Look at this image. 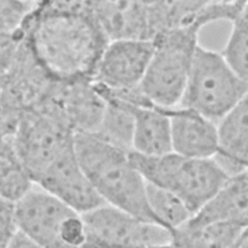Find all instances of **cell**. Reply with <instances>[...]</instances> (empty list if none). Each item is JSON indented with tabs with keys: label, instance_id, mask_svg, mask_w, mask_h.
Masks as SVG:
<instances>
[{
	"label": "cell",
	"instance_id": "6da1fadb",
	"mask_svg": "<svg viewBox=\"0 0 248 248\" xmlns=\"http://www.w3.org/2000/svg\"><path fill=\"white\" fill-rule=\"evenodd\" d=\"M22 32L39 63L57 81L93 80L109 43L90 1H38Z\"/></svg>",
	"mask_w": 248,
	"mask_h": 248
},
{
	"label": "cell",
	"instance_id": "7a4b0ae2",
	"mask_svg": "<svg viewBox=\"0 0 248 248\" xmlns=\"http://www.w3.org/2000/svg\"><path fill=\"white\" fill-rule=\"evenodd\" d=\"M74 147L84 173L106 204L159 225L148 205L146 182L133 166L130 152L94 134H75Z\"/></svg>",
	"mask_w": 248,
	"mask_h": 248
},
{
	"label": "cell",
	"instance_id": "3957f363",
	"mask_svg": "<svg viewBox=\"0 0 248 248\" xmlns=\"http://www.w3.org/2000/svg\"><path fill=\"white\" fill-rule=\"evenodd\" d=\"M130 160L146 183L177 196L194 215L225 184L230 175L215 159H196L173 151L145 156L131 151Z\"/></svg>",
	"mask_w": 248,
	"mask_h": 248
},
{
	"label": "cell",
	"instance_id": "277c9868",
	"mask_svg": "<svg viewBox=\"0 0 248 248\" xmlns=\"http://www.w3.org/2000/svg\"><path fill=\"white\" fill-rule=\"evenodd\" d=\"M201 29L197 24L184 26L163 33L152 41L154 52L140 90L155 107L172 108L179 106Z\"/></svg>",
	"mask_w": 248,
	"mask_h": 248
},
{
	"label": "cell",
	"instance_id": "5b68a950",
	"mask_svg": "<svg viewBox=\"0 0 248 248\" xmlns=\"http://www.w3.org/2000/svg\"><path fill=\"white\" fill-rule=\"evenodd\" d=\"M247 89L221 52L199 45L179 106L219 123Z\"/></svg>",
	"mask_w": 248,
	"mask_h": 248
},
{
	"label": "cell",
	"instance_id": "8992f818",
	"mask_svg": "<svg viewBox=\"0 0 248 248\" xmlns=\"http://www.w3.org/2000/svg\"><path fill=\"white\" fill-rule=\"evenodd\" d=\"M75 133L61 116L46 105L38 104L20 113L14 145L33 183L37 176L67 147Z\"/></svg>",
	"mask_w": 248,
	"mask_h": 248
},
{
	"label": "cell",
	"instance_id": "52a82bcc",
	"mask_svg": "<svg viewBox=\"0 0 248 248\" xmlns=\"http://www.w3.org/2000/svg\"><path fill=\"white\" fill-rule=\"evenodd\" d=\"M52 81L23 34L0 44V108L12 112L30 109Z\"/></svg>",
	"mask_w": 248,
	"mask_h": 248
},
{
	"label": "cell",
	"instance_id": "ba28073f",
	"mask_svg": "<svg viewBox=\"0 0 248 248\" xmlns=\"http://www.w3.org/2000/svg\"><path fill=\"white\" fill-rule=\"evenodd\" d=\"M81 216L86 229L81 248H158L171 242L169 230L108 204Z\"/></svg>",
	"mask_w": 248,
	"mask_h": 248
},
{
	"label": "cell",
	"instance_id": "9c48e42d",
	"mask_svg": "<svg viewBox=\"0 0 248 248\" xmlns=\"http://www.w3.org/2000/svg\"><path fill=\"white\" fill-rule=\"evenodd\" d=\"M77 213L40 187H32L15 202L17 232L41 248H66L61 241L64 222Z\"/></svg>",
	"mask_w": 248,
	"mask_h": 248
},
{
	"label": "cell",
	"instance_id": "30bf717a",
	"mask_svg": "<svg viewBox=\"0 0 248 248\" xmlns=\"http://www.w3.org/2000/svg\"><path fill=\"white\" fill-rule=\"evenodd\" d=\"M34 184L81 215L106 204L84 173L74 143L37 176Z\"/></svg>",
	"mask_w": 248,
	"mask_h": 248
},
{
	"label": "cell",
	"instance_id": "8fae6325",
	"mask_svg": "<svg viewBox=\"0 0 248 248\" xmlns=\"http://www.w3.org/2000/svg\"><path fill=\"white\" fill-rule=\"evenodd\" d=\"M154 52L151 41L116 40L106 46L93 81L113 92L140 86Z\"/></svg>",
	"mask_w": 248,
	"mask_h": 248
},
{
	"label": "cell",
	"instance_id": "7c38bea8",
	"mask_svg": "<svg viewBox=\"0 0 248 248\" xmlns=\"http://www.w3.org/2000/svg\"><path fill=\"white\" fill-rule=\"evenodd\" d=\"M41 101L57 110L75 134H94L107 107L93 80H53Z\"/></svg>",
	"mask_w": 248,
	"mask_h": 248
},
{
	"label": "cell",
	"instance_id": "4fadbf2b",
	"mask_svg": "<svg viewBox=\"0 0 248 248\" xmlns=\"http://www.w3.org/2000/svg\"><path fill=\"white\" fill-rule=\"evenodd\" d=\"M172 151L189 158L214 159L220 148L218 126L202 114L180 106L168 108Z\"/></svg>",
	"mask_w": 248,
	"mask_h": 248
},
{
	"label": "cell",
	"instance_id": "5bb4252c",
	"mask_svg": "<svg viewBox=\"0 0 248 248\" xmlns=\"http://www.w3.org/2000/svg\"><path fill=\"white\" fill-rule=\"evenodd\" d=\"M90 3L108 42L151 41L146 1H90Z\"/></svg>",
	"mask_w": 248,
	"mask_h": 248
},
{
	"label": "cell",
	"instance_id": "9a60e30c",
	"mask_svg": "<svg viewBox=\"0 0 248 248\" xmlns=\"http://www.w3.org/2000/svg\"><path fill=\"white\" fill-rule=\"evenodd\" d=\"M219 153L214 158L232 176L248 170V89L217 124Z\"/></svg>",
	"mask_w": 248,
	"mask_h": 248
},
{
	"label": "cell",
	"instance_id": "2e32d148",
	"mask_svg": "<svg viewBox=\"0 0 248 248\" xmlns=\"http://www.w3.org/2000/svg\"><path fill=\"white\" fill-rule=\"evenodd\" d=\"M190 221L221 222L248 228V170L232 175L217 194Z\"/></svg>",
	"mask_w": 248,
	"mask_h": 248
},
{
	"label": "cell",
	"instance_id": "e0dca14e",
	"mask_svg": "<svg viewBox=\"0 0 248 248\" xmlns=\"http://www.w3.org/2000/svg\"><path fill=\"white\" fill-rule=\"evenodd\" d=\"M130 107L134 115L132 151L145 156L171 152V129L168 108L133 105Z\"/></svg>",
	"mask_w": 248,
	"mask_h": 248
},
{
	"label": "cell",
	"instance_id": "ac0fdd59",
	"mask_svg": "<svg viewBox=\"0 0 248 248\" xmlns=\"http://www.w3.org/2000/svg\"><path fill=\"white\" fill-rule=\"evenodd\" d=\"M244 230L229 223L189 220L170 232L171 243L180 248H232Z\"/></svg>",
	"mask_w": 248,
	"mask_h": 248
},
{
	"label": "cell",
	"instance_id": "d6986e66",
	"mask_svg": "<svg viewBox=\"0 0 248 248\" xmlns=\"http://www.w3.org/2000/svg\"><path fill=\"white\" fill-rule=\"evenodd\" d=\"M34 183L20 162L14 145V138L0 135V197L16 202Z\"/></svg>",
	"mask_w": 248,
	"mask_h": 248
},
{
	"label": "cell",
	"instance_id": "ffe728a7",
	"mask_svg": "<svg viewBox=\"0 0 248 248\" xmlns=\"http://www.w3.org/2000/svg\"><path fill=\"white\" fill-rule=\"evenodd\" d=\"M104 99L107 102L106 110L94 135L122 150L131 152L134 115L130 105L112 98Z\"/></svg>",
	"mask_w": 248,
	"mask_h": 248
},
{
	"label": "cell",
	"instance_id": "44dd1931",
	"mask_svg": "<svg viewBox=\"0 0 248 248\" xmlns=\"http://www.w3.org/2000/svg\"><path fill=\"white\" fill-rule=\"evenodd\" d=\"M147 202L157 223L170 232L182 226L193 214L174 194L146 183Z\"/></svg>",
	"mask_w": 248,
	"mask_h": 248
},
{
	"label": "cell",
	"instance_id": "7402d4cb",
	"mask_svg": "<svg viewBox=\"0 0 248 248\" xmlns=\"http://www.w3.org/2000/svg\"><path fill=\"white\" fill-rule=\"evenodd\" d=\"M232 24L231 34L221 53L234 72L248 82V1Z\"/></svg>",
	"mask_w": 248,
	"mask_h": 248
},
{
	"label": "cell",
	"instance_id": "603a6c76",
	"mask_svg": "<svg viewBox=\"0 0 248 248\" xmlns=\"http://www.w3.org/2000/svg\"><path fill=\"white\" fill-rule=\"evenodd\" d=\"M38 1L0 0V44L22 33V25Z\"/></svg>",
	"mask_w": 248,
	"mask_h": 248
},
{
	"label": "cell",
	"instance_id": "cb8c5ba5",
	"mask_svg": "<svg viewBox=\"0 0 248 248\" xmlns=\"http://www.w3.org/2000/svg\"><path fill=\"white\" fill-rule=\"evenodd\" d=\"M16 232L15 203L0 197V248H6Z\"/></svg>",
	"mask_w": 248,
	"mask_h": 248
},
{
	"label": "cell",
	"instance_id": "d4e9b609",
	"mask_svg": "<svg viewBox=\"0 0 248 248\" xmlns=\"http://www.w3.org/2000/svg\"><path fill=\"white\" fill-rule=\"evenodd\" d=\"M6 248H41L36 243L31 241L25 235L20 233L19 232H16L15 237L9 243Z\"/></svg>",
	"mask_w": 248,
	"mask_h": 248
},
{
	"label": "cell",
	"instance_id": "484cf974",
	"mask_svg": "<svg viewBox=\"0 0 248 248\" xmlns=\"http://www.w3.org/2000/svg\"><path fill=\"white\" fill-rule=\"evenodd\" d=\"M232 248H248V228L243 231Z\"/></svg>",
	"mask_w": 248,
	"mask_h": 248
},
{
	"label": "cell",
	"instance_id": "4316f807",
	"mask_svg": "<svg viewBox=\"0 0 248 248\" xmlns=\"http://www.w3.org/2000/svg\"><path fill=\"white\" fill-rule=\"evenodd\" d=\"M158 248H180V247H178V246H176V245H174L173 243H169V244H166V245H163V246H160V247H158Z\"/></svg>",
	"mask_w": 248,
	"mask_h": 248
}]
</instances>
